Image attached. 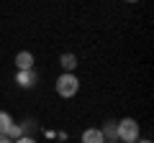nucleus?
<instances>
[{
  "label": "nucleus",
  "instance_id": "nucleus-1",
  "mask_svg": "<svg viewBox=\"0 0 154 143\" xmlns=\"http://www.w3.org/2000/svg\"><path fill=\"white\" fill-rule=\"evenodd\" d=\"M77 89H80V82H77V77L72 74V72H64L59 79H57V95L59 97H75Z\"/></svg>",
  "mask_w": 154,
  "mask_h": 143
},
{
  "label": "nucleus",
  "instance_id": "nucleus-2",
  "mask_svg": "<svg viewBox=\"0 0 154 143\" xmlns=\"http://www.w3.org/2000/svg\"><path fill=\"white\" fill-rule=\"evenodd\" d=\"M118 125V138L123 143H136L139 141V123L134 118H123L121 123H116Z\"/></svg>",
  "mask_w": 154,
  "mask_h": 143
},
{
  "label": "nucleus",
  "instance_id": "nucleus-3",
  "mask_svg": "<svg viewBox=\"0 0 154 143\" xmlns=\"http://www.w3.org/2000/svg\"><path fill=\"white\" fill-rule=\"evenodd\" d=\"M16 82H18V87H33L36 84V72L33 69H21L16 74Z\"/></svg>",
  "mask_w": 154,
  "mask_h": 143
},
{
  "label": "nucleus",
  "instance_id": "nucleus-4",
  "mask_svg": "<svg viewBox=\"0 0 154 143\" xmlns=\"http://www.w3.org/2000/svg\"><path fill=\"white\" fill-rule=\"evenodd\" d=\"M16 66H18V72L21 69H33V54L31 51H18L16 54Z\"/></svg>",
  "mask_w": 154,
  "mask_h": 143
},
{
  "label": "nucleus",
  "instance_id": "nucleus-5",
  "mask_svg": "<svg viewBox=\"0 0 154 143\" xmlns=\"http://www.w3.org/2000/svg\"><path fill=\"white\" fill-rule=\"evenodd\" d=\"M82 143H105L100 128H88V130L82 133Z\"/></svg>",
  "mask_w": 154,
  "mask_h": 143
},
{
  "label": "nucleus",
  "instance_id": "nucleus-6",
  "mask_svg": "<svg viewBox=\"0 0 154 143\" xmlns=\"http://www.w3.org/2000/svg\"><path fill=\"white\" fill-rule=\"evenodd\" d=\"M59 64L64 66V72H75V69H77V54H69V51L62 54V56H59Z\"/></svg>",
  "mask_w": 154,
  "mask_h": 143
},
{
  "label": "nucleus",
  "instance_id": "nucleus-7",
  "mask_svg": "<svg viewBox=\"0 0 154 143\" xmlns=\"http://www.w3.org/2000/svg\"><path fill=\"white\" fill-rule=\"evenodd\" d=\"M100 133H103L105 141H118V125H116L113 120L105 123V128H100Z\"/></svg>",
  "mask_w": 154,
  "mask_h": 143
},
{
  "label": "nucleus",
  "instance_id": "nucleus-8",
  "mask_svg": "<svg viewBox=\"0 0 154 143\" xmlns=\"http://www.w3.org/2000/svg\"><path fill=\"white\" fill-rule=\"evenodd\" d=\"M13 125V118L8 115L5 110H0V136H5V130Z\"/></svg>",
  "mask_w": 154,
  "mask_h": 143
},
{
  "label": "nucleus",
  "instance_id": "nucleus-9",
  "mask_svg": "<svg viewBox=\"0 0 154 143\" xmlns=\"http://www.w3.org/2000/svg\"><path fill=\"white\" fill-rule=\"evenodd\" d=\"M5 136L11 138V141H18V138L23 136V128H21V125H16V123H13V125H11V128H8V130H5Z\"/></svg>",
  "mask_w": 154,
  "mask_h": 143
},
{
  "label": "nucleus",
  "instance_id": "nucleus-10",
  "mask_svg": "<svg viewBox=\"0 0 154 143\" xmlns=\"http://www.w3.org/2000/svg\"><path fill=\"white\" fill-rule=\"evenodd\" d=\"M13 143H36V141H33L31 136H21V138H18V141H13Z\"/></svg>",
  "mask_w": 154,
  "mask_h": 143
},
{
  "label": "nucleus",
  "instance_id": "nucleus-11",
  "mask_svg": "<svg viewBox=\"0 0 154 143\" xmlns=\"http://www.w3.org/2000/svg\"><path fill=\"white\" fill-rule=\"evenodd\" d=\"M0 143H13V141H11L8 136H0Z\"/></svg>",
  "mask_w": 154,
  "mask_h": 143
},
{
  "label": "nucleus",
  "instance_id": "nucleus-12",
  "mask_svg": "<svg viewBox=\"0 0 154 143\" xmlns=\"http://www.w3.org/2000/svg\"><path fill=\"white\" fill-rule=\"evenodd\" d=\"M126 3H139V0H126Z\"/></svg>",
  "mask_w": 154,
  "mask_h": 143
},
{
  "label": "nucleus",
  "instance_id": "nucleus-13",
  "mask_svg": "<svg viewBox=\"0 0 154 143\" xmlns=\"http://www.w3.org/2000/svg\"><path fill=\"white\" fill-rule=\"evenodd\" d=\"M139 143H152V141H139Z\"/></svg>",
  "mask_w": 154,
  "mask_h": 143
}]
</instances>
